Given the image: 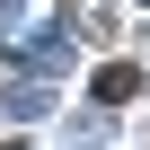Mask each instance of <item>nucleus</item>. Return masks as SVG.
<instances>
[{"instance_id": "f257e3e1", "label": "nucleus", "mask_w": 150, "mask_h": 150, "mask_svg": "<svg viewBox=\"0 0 150 150\" xmlns=\"http://www.w3.org/2000/svg\"><path fill=\"white\" fill-rule=\"evenodd\" d=\"M132 88H141V71H132V62H106V71H97V97H106V106H124Z\"/></svg>"}, {"instance_id": "f03ea898", "label": "nucleus", "mask_w": 150, "mask_h": 150, "mask_svg": "<svg viewBox=\"0 0 150 150\" xmlns=\"http://www.w3.org/2000/svg\"><path fill=\"white\" fill-rule=\"evenodd\" d=\"M0 150H18V141H0Z\"/></svg>"}]
</instances>
